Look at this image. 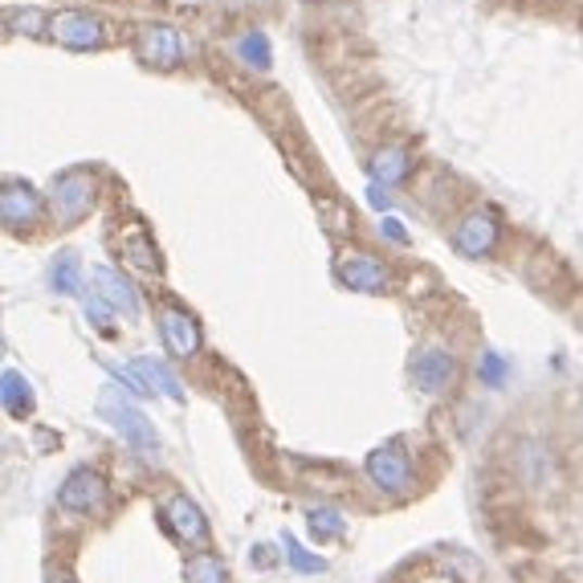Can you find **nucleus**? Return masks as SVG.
Returning a JSON list of instances; mask_svg holds the SVG:
<instances>
[{"label": "nucleus", "instance_id": "1", "mask_svg": "<svg viewBox=\"0 0 583 583\" xmlns=\"http://www.w3.org/2000/svg\"><path fill=\"white\" fill-rule=\"evenodd\" d=\"M50 37L66 50H99L106 41V21L86 9H62L50 17Z\"/></svg>", "mask_w": 583, "mask_h": 583}, {"label": "nucleus", "instance_id": "2", "mask_svg": "<svg viewBox=\"0 0 583 583\" xmlns=\"http://www.w3.org/2000/svg\"><path fill=\"white\" fill-rule=\"evenodd\" d=\"M90 201H94V180H90L86 172H66V176H58V183H53V192H50L53 217L62 220V225H74V220L90 208Z\"/></svg>", "mask_w": 583, "mask_h": 583}, {"label": "nucleus", "instance_id": "3", "mask_svg": "<svg viewBox=\"0 0 583 583\" xmlns=\"http://www.w3.org/2000/svg\"><path fill=\"white\" fill-rule=\"evenodd\" d=\"M139 58L155 69H176L183 62V37L176 25H148L139 34Z\"/></svg>", "mask_w": 583, "mask_h": 583}, {"label": "nucleus", "instance_id": "4", "mask_svg": "<svg viewBox=\"0 0 583 583\" xmlns=\"http://www.w3.org/2000/svg\"><path fill=\"white\" fill-rule=\"evenodd\" d=\"M102 413H106V420H111L118 433L127 436V441H131V445L143 453V457H151V453H155V433H151L148 417H139L131 404L106 396V401H102Z\"/></svg>", "mask_w": 583, "mask_h": 583}, {"label": "nucleus", "instance_id": "5", "mask_svg": "<svg viewBox=\"0 0 583 583\" xmlns=\"http://www.w3.org/2000/svg\"><path fill=\"white\" fill-rule=\"evenodd\" d=\"M453 371H457V364H453L449 351H441V347H424V351H417V359H413V380H417L424 392H445L453 380Z\"/></svg>", "mask_w": 583, "mask_h": 583}, {"label": "nucleus", "instance_id": "6", "mask_svg": "<svg viewBox=\"0 0 583 583\" xmlns=\"http://www.w3.org/2000/svg\"><path fill=\"white\" fill-rule=\"evenodd\" d=\"M498 245V220L494 213H469L457 229V250L469 253V257H482Z\"/></svg>", "mask_w": 583, "mask_h": 583}, {"label": "nucleus", "instance_id": "7", "mask_svg": "<svg viewBox=\"0 0 583 583\" xmlns=\"http://www.w3.org/2000/svg\"><path fill=\"white\" fill-rule=\"evenodd\" d=\"M102 498H106V485H102L99 473H86V469H78V473L62 485V494H58V502H62L66 510H83V515L94 510V506H102Z\"/></svg>", "mask_w": 583, "mask_h": 583}, {"label": "nucleus", "instance_id": "8", "mask_svg": "<svg viewBox=\"0 0 583 583\" xmlns=\"http://www.w3.org/2000/svg\"><path fill=\"white\" fill-rule=\"evenodd\" d=\"M160 331H164V343L176 351V355H192V351L201 347V327H197V318L176 310V306L160 315Z\"/></svg>", "mask_w": 583, "mask_h": 583}, {"label": "nucleus", "instance_id": "9", "mask_svg": "<svg viewBox=\"0 0 583 583\" xmlns=\"http://www.w3.org/2000/svg\"><path fill=\"white\" fill-rule=\"evenodd\" d=\"M0 213H4V225H29L41 213V197L29 183H9L0 192Z\"/></svg>", "mask_w": 583, "mask_h": 583}, {"label": "nucleus", "instance_id": "10", "mask_svg": "<svg viewBox=\"0 0 583 583\" xmlns=\"http://www.w3.org/2000/svg\"><path fill=\"white\" fill-rule=\"evenodd\" d=\"M339 278H343L351 290L376 294V290L388 286V269H383L376 257H347V262H339Z\"/></svg>", "mask_w": 583, "mask_h": 583}, {"label": "nucleus", "instance_id": "11", "mask_svg": "<svg viewBox=\"0 0 583 583\" xmlns=\"http://www.w3.org/2000/svg\"><path fill=\"white\" fill-rule=\"evenodd\" d=\"M367 469H371V478L383 485V490H392V494H401V490H408V461H404L396 449H380L371 453V461H367Z\"/></svg>", "mask_w": 583, "mask_h": 583}, {"label": "nucleus", "instance_id": "12", "mask_svg": "<svg viewBox=\"0 0 583 583\" xmlns=\"http://www.w3.org/2000/svg\"><path fill=\"white\" fill-rule=\"evenodd\" d=\"M94 282H99V299L111 306V310H123V315H135L139 310V299L135 290L127 286V278H118L115 269H94Z\"/></svg>", "mask_w": 583, "mask_h": 583}, {"label": "nucleus", "instance_id": "13", "mask_svg": "<svg viewBox=\"0 0 583 583\" xmlns=\"http://www.w3.org/2000/svg\"><path fill=\"white\" fill-rule=\"evenodd\" d=\"M167 522L176 527V534H180L183 543H204V538H208V522H204L201 510L188 498H176L167 506Z\"/></svg>", "mask_w": 583, "mask_h": 583}, {"label": "nucleus", "instance_id": "14", "mask_svg": "<svg viewBox=\"0 0 583 583\" xmlns=\"http://www.w3.org/2000/svg\"><path fill=\"white\" fill-rule=\"evenodd\" d=\"M118 245L127 250V262H131V266H139L143 274H155V269H160L155 245H151V237H148V229H143V225H131L127 233L118 237Z\"/></svg>", "mask_w": 583, "mask_h": 583}, {"label": "nucleus", "instance_id": "15", "mask_svg": "<svg viewBox=\"0 0 583 583\" xmlns=\"http://www.w3.org/2000/svg\"><path fill=\"white\" fill-rule=\"evenodd\" d=\"M371 176L388 188V183H401L404 176H408V151L401 148H388L376 155V164H371Z\"/></svg>", "mask_w": 583, "mask_h": 583}, {"label": "nucleus", "instance_id": "16", "mask_svg": "<svg viewBox=\"0 0 583 583\" xmlns=\"http://www.w3.org/2000/svg\"><path fill=\"white\" fill-rule=\"evenodd\" d=\"M237 53H241V62L253 69H269V58H274V50H269V37L262 34V29H253V34H245L241 41H237Z\"/></svg>", "mask_w": 583, "mask_h": 583}, {"label": "nucleus", "instance_id": "17", "mask_svg": "<svg viewBox=\"0 0 583 583\" xmlns=\"http://www.w3.org/2000/svg\"><path fill=\"white\" fill-rule=\"evenodd\" d=\"M135 371L148 380V388H160L164 396H172V401H180V383H176V376L167 371L164 364H151V359H135Z\"/></svg>", "mask_w": 583, "mask_h": 583}, {"label": "nucleus", "instance_id": "18", "mask_svg": "<svg viewBox=\"0 0 583 583\" xmlns=\"http://www.w3.org/2000/svg\"><path fill=\"white\" fill-rule=\"evenodd\" d=\"M50 282H53V290L58 294H74L78 290V257L74 253H62L58 262H53V269H50Z\"/></svg>", "mask_w": 583, "mask_h": 583}, {"label": "nucleus", "instance_id": "19", "mask_svg": "<svg viewBox=\"0 0 583 583\" xmlns=\"http://www.w3.org/2000/svg\"><path fill=\"white\" fill-rule=\"evenodd\" d=\"M188 575H192V583H225V567L213 555H197L188 563Z\"/></svg>", "mask_w": 583, "mask_h": 583}, {"label": "nucleus", "instance_id": "20", "mask_svg": "<svg viewBox=\"0 0 583 583\" xmlns=\"http://www.w3.org/2000/svg\"><path fill=\"white\" fill-rule=\"evenodd\" d=\"M4 404H9V413L29 408V388H25V380H21L17 371H9V376H4Z\"/></svg>", "mask_w": 583, "mask_h": 583}, {"label": "nucleus", "instance_id": "21", "mask_svg": "<svg viewBox=\"0 0 583 583\" xmlns=\"http://www.w3.org/2000/svg\"><path fill=\"white\" fill-rule=\"evenodd\" d=\"M9 21H13V29H25V34H46L41 25H50V17L46 13H37V9H21V13H9Z\"/></svg>", "mask_w": 583, "mask_h": 583}, {"label": "nucleus", "instance_id": "22", "mask_svg": "<svg viewBox=\"0 0 583 583\" xmlns=\"http://www.w3.org/2000/svg\"><path fill=\"white\" fill-rule=\"evenodd\" d=\"M310 527H315L318 534H339L343 531V518L334 515V510H315V515H310Z\"/></svg>", "mask_w": 583, "mask_h": 583}, {"label": "nucleus", "instance_id": "23", "mask_svg": "<svg viewBox=\"0 0 583 583\" xmlns=\"http://www.w3.org/2000/svg\"><path fill=\"white\" fill-rule=\"evenodd\" d=\"M290 555H294V563H299L302 571H318V567H322V563H318V559H310V555H302L299 543H290Z\"/></svg>", "mask_w": 583, "mask_h": 583}, {"label": "nucleus", "instance_id": "24", "mask_svg": "<svg viewBox=\"0 0 583 583\" xmlns=\"http://www.w3.org/2000/svg\"><path fill=\"white\" fill-rule=\"evenodd\" d=\"M383 229H388V237H396V241H401V237H404V229H401V225H396V217L383 220Z\"/></svg>", "mask_w": 583, "mask_h": 583}, {"label": "nucleus", "instance_id": "25", "mask_svg": "<svg viewBox=\"0 0 583 583\" xmlns=\"http://www.w3.org/2000/svg\"><path fill=\"white\" fill-rule=\"evenodd\" d=\"M53 583H66V580H53Z\"/></svg>", "mask_w": 583, "mask_h": 583}]
</instances>
